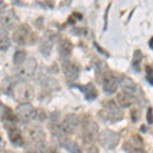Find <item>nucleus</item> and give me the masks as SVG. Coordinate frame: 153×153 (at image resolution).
Segmentation results:
<instances>
[{
	"label": "nucleus",
	"mask_w": 153,
	"mask_h": 153,
	"mask_svg": "<svg viewBox=\"0 0 153 153\" xmlns=\"http://www.w3.org/2000/svg\"><path fill=\"white\" fill-rule=\"evenodd\" d=\"M81 124H82V120L78 114H68L60 123L54 124L52 127L53 134L61 141L62 139H65V136L73 135Z\"/></svg>",
	"instance_id": "nucleus-1"
},
{
	"label": "nucleus",
	"mask_w": 153,
	"mask_h": 153,
	"mask_svg": "<svg viewBox=\"0 0 153 153\" xmlns=\"http://www.w3.org/2000/svg\"><path fill=\"white\" fill-rule=\"evenodd\" d=\"M99 117L110 124L120 122L124 118V112L114 100H107L103 103L102 109L99 111Z\"/></svg>",
	"instance_id": "nucleus-2"
},
{
	"label": "nucleus",
	"mask_w": 153,
	"mask_h": 153,
	"mask_svg": "<svg viewBox=\"0 0 153 153\" xmlns=\"http://www.w3.org/2000/svg\"><path fill=\"white\" fill-rule=\"evenodd\" d=\"M37 40V35L28 24H22L14 30L12 34V41L16 42L18 45L26 46L33 44Z\"/></svg>",
	"instance_id": "nucleus-3"
},
{
	"label": "nucleus",
	"mask_w": 153,
	"mask_h": 153,
	"mask_svg": "<svg viewBox=\"0 0 153 153\" xmlns=\"http://www.w3.org/2000/svg\"><path fill=\"white\" fill-rule=\"evenodd\" d=\"M26 140L31 143L32 148H41L45 146L46 135L43 129L38 125H28L25 128Z\"/></svg>",
	"instance_id": "nucleus-4"
},
{
	"label": "nucleus",
	"mask_w": 153,
	"mask_h": 153,
	"mask_svg": "<svg viewBox=\"0 0 153 153\" xmlns=\"http://www.w3.org/2000/svg\"><path fill=\"white\" fill-rule=\"evenodd\" d=\"M10 92L13 99L21 103H29L35 96L34 88L24 82L14 84L10 89Z\"/></svg>",
	"instance_id": "nucleus-5"
},
{
	"label": "nucleus",
	"mask_w": 153,
	"mask_h": 153,
	"mask_svg": "<svg viewBox=\"0 0 153 153\" xmlns=\"http://www.w3.org/2000/svg\"><path fill=\"white\" fill-rule=\"evenodd\" d=\"M83 129H82V140L85 145H92L98 140L99 137V127L97 123L91 120L90 117H87L83 120L82 123Z\"/></svg>",
	"instance_id": "nucleus-6"
},
{
	"label": "nucleus",
	"mask_w": 153,
	"mask_h": 153,
	"mask_svg": "<svg viewBox=\"0 0 153 153\" xmlns=\"http://www.w3.org/2000/svg\"><path fill=\"white\" fill-rule=\"evenodd\" d=\"M37 59L35 57H29L26 58V60L18 66L16 71V76L19 80L22 82L31 80L35 75V71L37 68Z\"/></svg>",
	"instance_id": "nucleus-7"
},
{
	"label": "nucleus",
	"mask_w": 153,
	"mask_h": 153,
	"mask_svg": "<svg viewBox=\"0 0 153 153\" xmlns=\"http://www.w3.org/2000/svg\"><path fill=\"white\" fill-rule=\"evenodd\" d=\"M58 36L55 32L51 31V30H47L44 34V36L42 37L41 42H40V46H39V50L40 53L43 56H45L46 58L49 57L52 48L55 44V42L57 41Z\"/></svg>",
	"instance_id": "nucleus-8"
},
{
	"label": "nucleus",
	"mask_w": 153,
	"mask_h": 153,
	"mask_svg": "<svg viewBox=\"0 0 153 153\" xmlns=\"http://www.w3.org/2000/svg\"><path fill=\"white\" fill-rule=\"evenodd\" d=\"M98 140H99L100 145L104 149L112 150L120 143V134L111 130H104L103 132H101V134H99Z\"/></svg>",
	"instance_id": "nucleus-9"
},
{
	"label": "nucleus",
	"mask_w": 153,
	"mask_h": 153,
	"mask_svg": "<svg viewBox=\"0 0 153 153\" xmlns=\"http://www.w3.org/2000/svg\"><path fill=\"white\" fill-rule=\"evenodd\" d=\"M0 24L4 30L16 29L19 25V19L13 9H5L0 14Z\"/></svg>",
	"instance_id": "nucleus-10"
},
{
	"label": "nucleus",
	"mask_w": 153,
	"mask_h": 153,
	"mask_svg": "<svg viewBox=\"0 0 153 153\" xmlns=\"http://www.w3.org/2000/svg\"><path fill=\"white\" fill-rule=\"evenodd\" d=\"M61 68H62L63 75L66 78V80L70 82H75L80 75V65L74 60L66 58L61 63Z\"/></svg>",
	"instance_id": "nucleus-11"
},
{
	"label": "nucleus",
	"mask_w": 153,
	"mask_h": 153,
	"mask_svg": "<svg viewBox=\"0 0 153 153\" xmlns=\"http://www.w3.org/2000/svg\"><path fill=\"white\" fill-rule=\"evenodd\" d=\"M99 82L101 83V85H102L103 91H104L105 94L111 95L117 91V88H118L117 78L113 75L111 71H109L106 75L103 76Z\"/></svg>",
	"instance_id": "nucleus-12"
},
{
	"label": "nucleus",
	"mask_w": 153,
	"mask_h": 153,
	"mask_svg": "<svg viewBox=\"0 0 153 153\" xmlns=\"http://www.w3.org/2000/svg\"><path fill=\"white\" fill-rule=\"evenodd\" d=\"M123 149L128 153H146L144 149L143 138L140 135H134L131 141H127Z\"/></svg>",
	"instance_id": "nucleus-13"
},
{
	"label": "nucleus",
	"mask_w": 153,
	"mask_h": 153,
	"mask_svg": "<svg viewBox=\"0 0 153 153\" xmlns=\"http://www.w3.org/2000/svg\"><path fill=\"white\" fill-rule=\"evenodd\" d=\"M34 111H35V108L31 103H21L16 107V114L19 120H22L25 124H27L31 120H33Z\"/></svg>",
	"instance_id": "nucleus-14"
},
{
	"label": "nucleus",
	"mask_w": 153,
	"mask_h": 153,
	"mask_svg": "<svg viewBox=\"0 0 153 153\" xmlns=\"http://www.w3.org/2000/svg\"><path fill=\"white\" fill-rule=\"evenodd\" d=\"M117 82L124 92L136 97V94L139 91V88H138V85L135 83V81L133 79H131L130 76L126 75H120L117 79Z\"/></svg>",
	"instance_id": "nucleus-15"
},
{
	"label": "nucleus",
	"mask_w": 153,
	"mask_h": 153,
	"mask_svg": "<svg viewBox=\"0 0 153 153\" xmlns=\"http://www.w3.org/2000/svg\"><path fill=\"white\" fill-rule=\"evenodd\" d=\"M58 53L61 57L68 58V56H71V54L73 53L74 50V44L70 39L66 38V37H62L58 40Z\"/></svg>",
	"instance_id": "nucleus-16"
},
{
	"label": "nucleus",
	"mask_w": 153,
	"mask_h": 153,
	"mask_svg": "<svg viewBox=\"0 0 153 153\" xmlns=\"http://www.w3.org/2000/svg\"><path fill=\"white\" fill-rule=\"evenodd\" d=\"M8 131V138L10 140V142L16 146H24L25 144V138L24 135L22 133V131L19 129L18 127L16 126H11V127L7 128L6 129Z\"/></svg>",
	"instance_id": "nucleus-17"
},
{
	"label": "nucleus",
	"mask_w": 153,
	"mask_h": 153,
	"mask_svg": "<svg viewBox=\"0 0 153 153\" xmlns=\"http://www.w3.org/2000/svg\"><path fill=\"white\" fill-rule=\"evenodd\" d=\"M74 87L80 89L87 101H94L98 97V91L92 83H88L86 85H74Z\"/></svg>",
	"instance_id": "nucleus-18"
},
{
	"label": "nucleus",
	"mask_w": 153,
	"mask_h": 153,
	"mask_svg": "<svg viewBox=\"0 0 153 153\" xmlns=\"http://www.w3.org/2000/svg\"><path fill=\"white\" fill-rule=\"evenodd\" d=\"M117 101L118 103V106L123 108H129L133 104H135L137 101V97L128 94L124 91H120L117 94Z\"/></svg>",
	"instance_id": "nucleus-19"
},
{
	"label": "nucleus",
	"mask_w": 153,
	"mask_h": 153,
	"mask_svg": "<svg viewBox=\"0 0 153 153\" xmlns=\"http://www.w3.org/2000/svg\"><path fill=\"white\" fill-rule=\"evenodd\" d=\"M60 146L65 148L66 151L70 153H82V149L76 142L71 141L70 139H66V138L60 141Z\"/></svg>",
	"instance_id": "nucleus-20"
},
{
	"label": "nucleus",
	"mask_w": 153,
	"mask_h": 153,
	"mask_svg": "<svg viewBox=\"0 0 153 153\" xmlns=\"http://www.w3.org/2000/svg\"><path fill=\"white\" fill-rule=\"evenodd\" d=\"M10 38L8 32L3 28H0V51H6L10 47Z\"/></svg>",
	"instance_id": "nucleus-21"
},
{
	"label": "nucleus",
	"mask_w": 153,
	"mask_h": 153,
	"mask_svg": "<svg viewBox=\"0 0 153 153\" xmlns=\"http://www.w3.org/2000/svg\"><path fill=\"white\" fill-rule=\"evenodd\" d=\"M142 58H143V54H142V52H141V50H139V49L135 50L134 54H133L132 68H134V70H135L136 71H141Z\"/></svg>",
	"instance_id": "nucleus-22"
},
{
	"label": "nucleus",
	"mask_w": 153,
	"mask_h": 153,
	"mask_svg": "<svg viewBox=\"0 0 153 153\" xmlns=\"http://www.w3.org/2000/svg\"><path fill=\"white\" fill-rule=\"evenodd\" d=\"M27 58V52L25 50H16L13 54V57H12V60H13V65H21L22 63L26 60Z\"/></svg>",
	"instance_id": "nucleus-23"
},
{
	"label": "nucleus",
	"mask_w": 153,
	"mask_h": 153,
	"mask_svg": "<svg viewBox=\"0 0 153 153\" xmlns=\"http://www.w3.org/2000/svg\"><path fill=\"white\" fill-rule=\"evenodd\" d=\"M33 120H37V122H44V120H47V113L42 108H35Z\"/></svg>",
	"instance_id": "nucleus-24"
},
{
	"label": "nucleus",
	"mask_w": 153,
	"mask_h": 153,
	"mask_svg": "<svg viewBox=\"0 0 153 153\" xmlns=\"http://www.w3.org/2000/svg\"><path fill=\"white\" fill-rule=\"evenodd\" d=\"M146 74H147L146 79H147L148 83L150 84V86H152L153 85V75H152L153 73H152V66L151 65L146 66Z\"/></svg>",
	"instance_id": "nucleus-25"
},
{
	"label": "nucleus",
	"mask_w": 153,
	"mask_h": 153,
	"mask_svg": "<svg viewBox=\"0 0 153 153\" xmlns=\"http://www.w3.org/2000/svg\"><path fill=\"white\" fill-rule=\"evenodd\" d=\"M131 118H132L133 123H137L140 118V112L138 109H134L132 112H131Z\"/></svg>",
	"instance_id": "nucleus-26"
},
{
	"label": "nucleus",
	"mask_w": 153,
	"mask_h": 153,
	"mask_svg": "<svg viewBox=\"0 0 153 153\" xmlns=\"http://www.w3.org/2000/svg\"><path fill=\"white\" fill-rule=\"evenodd\" d=\"M148 125H152V107H149L147 110V117H146Z\"/></svg>",
	"instance_id": "nucleus-27"
},
{
	"label": "nucleus",
	"mask_w": 153,
	"mask_h": 153,
	"mask_svg": "<svg viewBox=\"0 0 153 153\" xmlns=\"http://www.w3.org/2000/svg\"><path fill=\"white\" fill-rule=\"evenodd\" d=\"M5 145H6L5 140H4V139H3V137H2V136L0 135V152L3 151L4 148H5Z\"/></svg>",
	"instance_id": "nucleus-28"
},
{
	"label": "nucleus",
	"mask_w": 153,
	"mask_h": 153,
	"mask_svg": "<svg viewBox=\"0 0 153 153\" xmlns=\"http://www.w3.org/2000/svg\"><path fill=\"white\" fill-rule=\"evenodd\" d=\"M94 46H95L96 48L98 49V51H99V52H100L101 54H103V55H105V56H109V54H108L107 52H106V51L103 50V49L101 48V47H99V46H98V44L96 43V42H94Z\"/></svg>",
	"instance_id": "nucleus-29"
},
{
	"label": "nucleus",
	"mask_w": 153,
	"mask_h": 153,
	"mask_svg": "<svg viewBox=\"0 0 153 153\" xmlns=\"http://www.w3.org/2000/svg\"><path fill=\"white\" fill-rule=\"evenodd\" d=\"M87 153H99V150H98V148L96 146H91L88 149Z\"/></svg>",
	"instance_id": "nucleus-30"
},
{
	"label": "nucleus",
	"mask_w": 153,
	"mask_h": 153,
	"mask_svg": "<svg viewBox=\"0 0 153 153\" xmlns=\"http://www.w3.org/2000/svg\"><path fill=\"white\" fill-rule=\"evenodd\" d=\"M46 153H59L55 148H46Z\"/></svg>",
	"instance_id": "nucleus-31"
},
{
	"label": "nucleus",
	"mask_w": 153,
	"mask_h": 153,
	"mask_svg": "<svg viewBox=\"0 0 153 153\" xmlns=\"http://www.w3.org/2000/svg\"><path fill=\"white\" fill-rule=\"evenodd\" d=\"M6 7V3H4L3 1H0V12H3L4 10H5V8Z\"/></svg>",
	"instance_id": "nucleus-32"
},
{
	"label": "nucleus",
	"mask_w": 153,
	"mask_h": 153,
	"mask_svg": "<svg viewBox=\"0 0 153 153\" xmlns=\"http://www.w3.org/2000/svg\"><path fill=\"white\" fill-rule=\"evenodd\" d=\"M152 41H153V38L151 37V38H150V40H149V43H148V44H149V47H150V49H151V50L153 49V47H152Z\"/></svg>",
	"instance_id": "nucleus-33"
},
{
	"label": "nucleus",
	"mask_w": 153,
	"mask_h": 153,
	"mask_svg": "<svg viewBox=\"0 0 153 153\" xmlns=\"http://www.w3.org/2000/svg\"><path fill=\"white\" fill-rule=\"evenodd\" d=\"M1 153H14L13 151H8V150H3V151H1Z\"/></svg>",
	"instance_id": "nucleus-34"
}]
</instances>
